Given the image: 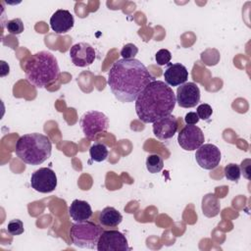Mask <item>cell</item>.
Wrapping results in <instances>:
<instances>
[{"mask_svg":"<svg viewBox=\"0 0 251 251\" xmlns=\"http://www.w3.org/2000/svg\"><path fill=\"white\" fill-rule=\"evenodd\" d=\"M155 80L147 68L137 59H121L108 74V84L114 96L123 103L136 100L142 90Z\"/></svg>","mask_w":251,"mask_h":251,"instance_id":"6da1fadb","label":"cell"},{"mask_svg":"<svg viewBox=\"0 0 251 251\" xmlns=\"http://www.w3.org/2000/svg\"><path fill=\"white\" fill-rule=\"evenodd\" d=\"M176 103V94L172 87L162 80H153L136 98L135 112L141 122L153 124L171 115Z\"/></svg>","mask_w":251,"mask_h":251,"instance_id":"7a4b0ae2","label":"cell"},{"mask_svg":"<svg viewBox=\"0 0 251 251\" xmlns=\"http://www.w3.org/2000/svg\"><path fill=\"white\" fill-rule=\"evenodd\" d=\"M24 70L27 81L39 88L56 80L60 75L57 59L48 51L31 55L25 61Z\"/></svg>","mask_w":251,"mask_h":251,"instance_id":"3957f363","label":"cell"},{"mask_svg":"<svg viewBox=\"0 0 251 251\" xmlns=\"http://www.w3.org/2000/svg\"><path fill=\"white\" fill-rule=\"evenodd\" d=\"M15 152L24 163L37 166L51 156L52 144L50 139L44 134L37 132L27 133L18 139Z\"/></svg>","mask_w":251,"mask_h":251,"instance_id":"277c9868","label":"cell"},{"mask_svg":"<svg viewBox=\"0 0 251 251\" xmlns=\"http://www.w3.org/2000/svg\"><path fill=\"white\" fill-rule=\"evenodd\" d=\"M102 231L97 224L88 220L76 222L70 228V238L73 244L79 248L95 249Z\"/></svg>","mask_w":251,"mask_h":251,"instance_id":"5b68a950","label":"cell"},{"mask_svg":"<svg viewBox=\"0 0 251 251\" xmlns=\"http://www.w3.org/2000/svg\"><path fill=\"white\" fill-rule=\"evenodd\" d=\"M79 125L84 136L89 140H94L99 133L108 129L109 119L104 113L93 110L81 116Z\"/></svg>","mask_w":251,"mask_h":251,"instance_id":"8992f818","label":"cell"},{"mask_svg":"<svg viewBox=\"0 0 251 251\" xmlns=\"http://www.w3.org/2000/svg\"><path fill=\"white\" fill-rule=\"evenodd\" d=\"M96 249L98 251H128L127 239L119 230H104L102 231Z\"/></svg>","mask_w":251,"mask_h":251,"instance_id":"52a82bcc","label":"cell"},{"mask_svg":"<svg viewBox=\"0 0 251 251\" xmlns=\"http://www.w3.org/2000/svg\"><path fill=\"white\" fill-rule=\"evenodd\" d=\"M205 141L204 133L200 127L194 125H187L181 128L177 135L179 146L186 151L198 149Z\"/></svg>","mask_w":251,"mask_h":251,"instance_id":"ba28073f","label":"cell"},{"mask_svg":"<svg viewBox=\"0 0 251 251\" xmlns=\"http://www.w3.org/2000/svg\"><path fill=\"white\" fill-rule=\"evenodd\" d=\"M30 185L35 191L40 193L52 192L57 187L56 174L49 168H40L32 173Z\"/></svg>","mask_w":251,"mask_h":251,"instance_id":"9c48e42d","label":"cell"},{"mask_svg":"<svg viewBox=\"0 0 251 251\" xmlns=\"http://www.w3.org/2000/svg\"><path fill=\"white\" fill-rule=\"evenodd\" d=\"M220 149L211 143L202 144L195 153V159L198 165L205 170H213L219 166L221 161Z\"/></svg>","mask_w":251,"mask_h":251,"instance_id":"30bf717a","label":"cell"},{"mask_svg":"<svg viewBox=\"0 0 251 251\" xmlns=\"http://www.w3.org/2000/svg\"><path fill=\"white\" fill-rule=\"evenodd\" d=\"M70 57L75 66L84 68L90 66L94 62L96 53L89 43L78 42L71 47Z\"/></svg>","mask_w":251,"mask_h":251,"instance_id":"8fae6325","label":"cell"},{"mask_svg":"<svg viewBox=\"0 0 251 251\" xmlns=\"http://www.w3.org/2000/svg\"><path fill=\"white\" fill-rule=\"evenodd\" d=\"M176 99L179 107H195L200 101V89L194 82H184L177 87Z\"/></svg>","mask_w":251,"mask_h":251,"instance_id":"7c38bea8","label":"cell"},{"mask_svg":"<svg viewBox=\"0 0 251 251\" xmlns=\"http://www.w3.org/2000/svg\"><path fill=\"white\" fill-rule=\"evenodd\" d=\"M177 126L176 118L171 114L153 123V133L158 139L167 140L175 135Z\"/></svg>","mask_w":251,"mask_h":251,"instance_id":"4fadbf2b","label":"cell"},{"mask_svg":"<svg viewBox=\"0 0 251 251\" xmlns=\"http://www.w3.org/2000/svg\"><path fill=\"white\" fill-rule=\"evenodd\" d=\"M74 16L70 11L59 9L50 18V26L58 34L66 33L74 26Z\"/></svg>","mask_w":251,"mask_h":251,"instance_id":"5bb4252c","label":"cell"},{"mask_svg":"<svg viewBox=\"0 0 251 251\" xmlns=\"http://www.w3.org/2000/svg\"><path fill=\"white\" fill-rule=\"evenodd\" d=\"M164 78L169 86H178L186 82L188 78V71L179 63L171 64L164 72Z\"/></svg>","mask_w":251,"mask_h":251,"instance_id":"9a60e30c","label":"cell"},{"mask_svg":"<svg viewBox=\"0 0 251 251\" xmlns=\"http://www.w3.org/2000/svg\"><path fill=\"white\" fill-rule=\"evenodd\" d=\"M69 214L74 222H83L90 219L92 209L88 202L75 199L69 208Z\"/></svg>","mask_w":251,"mask_h":251,"instance_id":"2e32d148","label":"cell"},{"mask_svg":"<svg viewBox=\"0 0 251 251\" xmlns=\"http://www.w3.org/2000/svg\"><path fill=\"white\" fill-rule=\"evenodd\" d=\"M98 221L104 227H115L122 223L123 216L117 209L108 206L99 213Z\"/></svg>","mask_w":251,"mask_h":251,"instance_id":"e0dca14e","label":"cell"},{"mask_svg":"<svg viewBox=\"0 0 251 251\" xmlns=\"http://www.w3.org/2000/svg\"><path fill=\"white\" fill-rule=\"evenodd\" d=\"M202 212L207 218H214L219 215L221 210L220 200L213 194L208 193L202 198Z\"/></svg>","mask_w":251,"mask_h":251,"instance_id":"ac0fdd59","label":"cell"},{"mask_svg":"<svg viewBox=\"0 0 251 251\" xmlns=\"http://www.w3.org/2000/svg\"><path fill=\"white\" fill-rule=\"evenodd\" d=\"M108 154H109L108 148L103 143L96 142L92 144L89 148V155L91 157V160L95 162L105 161L108 157Z\"/></svg>","mask_w":251,"mask_h":251,"instance_id":"d6986e66","label":"cell"},{"mask_svg":"<svg viewBox=\"0 0 251 251\" xmlns=\"http://www.w3.org/2000/svg\"><path fill=\"white\" fill-rule=\"evenodd\" d=\"M164 168V161L158 154H151L146 159V169L151 174L160 173Z\"/></svg>","mask_w":251,"mask_h":251,"instance_id":"ffe728a7","label":"cell"},{"mask_svg":"<svg viewBox=\"0 0 251 251\" xmlns=\"http://www.w3.org/2000/svg\"><path fill=\"white\" fill-rule=\"evenodd\" d=\"M224 173H225V176L231 181H237L241 176L240 167L234 163L227 164L224 169Z\"/></svg>","mask_w":251,"mask_h":251,"instance_id":"44dd1931","label":"cell"},{"mask_svg":"<svg viewBox=\"0 0 251 251\" xmlns=\"http://www.w3.org/2000/svg\"><path fill=\"white\" fill-rule=\"evenodd\" d=\"M6 28L11 34H21L25 29L24 24L19 18L8 21L6 24Z\"/></svg>","mask_w":251,"mask_h":251,"instance_id":"7402d4cb","label":"cell"},{"mask_svg":"<svg viewBox=\"0 0 251 251\" xmlns=\"http://www.w3.org/2000/svg\"><path fill=\"white\" fill-rule=\"evenodd\" d=\"M7 230L11 235H20L24 232V224L21 220L14 219L8 223Z\"/></svg>","mask_w":251,"mask_h":251,"instance_id":"603a6c76","label":"cell"},{"mask_svg":"<svg viewBox=\"0 0 251 251\" xmlns=\"http://www.w3.org/2000/svg\"><path fill=\"white\" fill-rule=\"evenodd\" d=\"M138 53V48L133 43L126 44L121 50V56L123 59H134L136 54Z\"/></svg>","mask_w":251,"mask_h":251,"instance_id":"cb8c5ba5","label":"cell"},{"mask_svg":"<svg viewBox=\"0 0 251 251\" xmlns=\"http://www.w3.org/2000/svg\"><path fill=\"white\" fill-rule=\"evenodd\" d=\"M171 59H172V54L168 49H160L155 55V60L159 66H164L169 64Z\"/></svg>","mask_w":251,"mask_h":251,"instance_id":"d4e9b609","label":"cell"},{"mask_svg":"<svg viewBox=\"0 0 251 251\" xmlns=\"http://www.w3.org/2000/svg\"><path fill=\"white\" fill-rule=\"evenodd\" d=\"M212 113H213L212 107L206 103L200 104L196 110V114L198 115L199 119H201V120H208L211 117Z\"/></svg>","mask_w":251,"mask_h":251,"instance_id":"484cf974","label":"cell"},{"mask_svg":"<svg viewBox=\"0 0 251 251\" xmlns=\"http://www.w3.org/2000/svg\"><path fill=\"white\" fill-rule=\"evenodd\" d=\"M250 159H245L241 162V166L240 167V171L243 174V176L246 177L247 179L250 178Z\"/></svg>","mask_w":251,"mask_h":251,"instance_id":"4316f807","label":"cell"},{"mask_svg":"<svg viewBox=\"0 0 251 251\" xmlns=\"http://www.w3.org/2000/svg\"><path fill=\"white\" fill-rule=\"evenodd\" d=\"M199 117L195 112H188L184 117V122L186 125H195L199 122Z\"/></svg>","mask_w":251,"mask_h":251,"instance_id":"83f0119b","label":"cell"},{"mask_svg":"<svg viewBox=\"0 0 251 251\" xmlns=\"http://www.w3.org/2000/svg\"><path fill=\"white\" fill-rule=\"evenodd\" d=\"M1 70H2V72H1V76H5L6 75H8L9 74V66H8V64H6V62L5 61H1Z\"/></svg>","mask_w":251,"mask_h":251,"instance_id":"f1b7e54d","label":"cell"}]
</instances>
